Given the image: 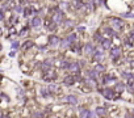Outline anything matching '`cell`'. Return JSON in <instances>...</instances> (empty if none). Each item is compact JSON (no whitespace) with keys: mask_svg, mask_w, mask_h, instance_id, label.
Masks as SVG:
<instances>
[{"mask_svg":"<svg viewBox=\"0 0 134 118\" xmlns=\"http://www.w3.org/2000/svg\"><path fill=\"white\" fill-rule=\"evenodd\" d=\"M112 24H113V28L116 30H121L124 29V21L120 18H112Z\"/></svg>","mask_w":134,"mask_h":118,"instance_id":"cell-1","label":"cell"},{"mask_svg":"<svg viewBox=\"0 0 134 118\" xmlns=\"http://www.w3.org/2000/svg\"><path fill=\"white\" fill-rule=\"evenodd\" d=\"M93 58L95 60H103L104 59V51L103 49H95V53H93Z\"/></svg>","mask_w":134,"mask_h":118,"instance_id":"cell-2","label":"cell"},{"mask_svg":"<svg viewBox=\"0 0 134 118\" xmlns=\"http://www.w3.org/2000/svg\"><path fill=\"white\" fill-rule=\"evenodd\" d=\"M101 93H103V96H104L105 98H108V100H112V98H116V97H114V92L112 91V89H109V88L103 89V91H101Z\"/></svg>","mask_w":134,"mask_h":118,"instance_id":"cell-3","label":"cell"},{"mask_svg":"<svg viewBox=\"0 0 134 118\" xmlns=\"http://www.w3.org/2000/svg\"><path fill=\"white\" fill-rule=\"evenodd\" d=\"M120 55H121V50H120L118 47H113V49L110 50V57L113 59H117Z\"/></svg>","mask_w":134,"mask_h":118,"instance_id":"cell-4","label":"cell"},{"mask_svg":"<svg viewBox=\"0 0 134 118\" xmlns=\"http://www.w3.org/2000/svg\"><path fill=\"white\" fill-rule=\"evenodd\" d=\"M53 21H54L55 24H58V22H62L63 21V13L62 12H57L54 16H53Z\"/></svg>","mask_w":134,"mask_h":118,"instance_id":"cell-5","label":"cell"},{"mask_svg":"<svg viewBox=\"0 0 134 118\" xmlns=\"http://www.w3.org/2000/svg\"><path fill=\"white\" fill-rule=\"evenodd\" d=\"M84 53H85V54H92V53H95V49H93V46H92L91 43H87V45H84Z\"/></svg>","mask_w":134,"mask_h":118,"instance_id":"cell-6","label":"cell"},{"mask_svg":"<svg viewBox=\"0 0 134 118\" xmlns=\"http://www.w3.org/2000/svg\"><path fill=\"white\" fill-rule=\"evenodd\" d=\"M63 83H65L66 85H72V84L75 83V77L74 76H66L65 80H63Z\"/></svg>","mask_w":134,"mask_h":118,"instance_id":"cell-7","label":"cell"},{"mask_svg":"<svg viewBox=\"0 0 134 118\" xmlns=\"http://www.w3.org/2000/svg\"><path fill=\"white\" fill-rule=\"evenodd\" d=\"M59 43H61V41H59V38H58V37L53 35V37L50 38V45H51V46H58Z\"/></svg>","mask_w":134,"mask_h":118,"instance_id":"cell-8","label":"cell"},{"mask_svg":"<svg viewBox=\"0 0 134 118\" xmlns=\"http://www.w3.org/2000/svg\"><path fill=\"white\" fill-rule=\"evenodd\" d=\"M110 45H112V42L109 41V39H104V41L101 42V47H103V49H105V50L110 49Z\"/></svg>","mask_w":134,"mask_h":118,"instance_id":"cell-9","label":"cell"},{"mask_svg":"<svg viewBox=\"0 0 134 118\" xmlns=\"http://www.w3.org/2000/svg\"><path fill=\"white\" fill-rule=\"evenodd\" d=\"M67 101H68L71 105H76L78 104V98L75 96H72V94H70V96H67Z\"/></svg>","mask_w":134,"mask_h":118,"instance_id":"cell-10","label":"cell"},{"mask_svg":"<svg viewBox=\"0 0 134 118\" xmlns=\"http://www.w3.org/2000/svg\"><path fill=\"white\" fill-rule=\"evenodd\" d=\"M30 24H32V26H34V28L40 26V25H41V18L40 17H34V18L32 20V22H30Z\"/></svg>","mask_w":134,"mask_h":118,"instance_id":"cell-11","label":"cell"},{"mask_svg":"<svg viewBox=\"0 0 134 118\" xmlns=\"http://www.w3.org/2000/svg\"><path fill=\"white\" fill-rule=\"evenodd\" d=\"M96 114H97L99 117H105L107 112H105L104 108H96Z\"/></svg>","mask_w":134,"mask_h":118,"instance_id":"cell-12","label":"cell"},{"mask_svg":"<svg viewBox=\"0 0 134 118\" xmlns=\"http://www.w3.org/2000/svg\"><path fill=\"white\" fill-rule=\"evenodd\" d=\"M70 70H71L72 72H75V74H78V72H79V66H78V63H71L70 64Z\"/></svg>","mask_w":134,"mask_h":118,"instance_id":"cell-13","label":"cell"},{"mask_svg":"<svg viewBox=\"0 0 134 118\" xmlns=\"http://www.w3.org/2000/svg\"><path fill=\"white\" fill-rule=\"evenodd\" d=\"M97 74H99V71H96V70H92V71L88 72V76H89V79H96L97 77Z\"/></svg>","mask_w":134,"mask_h":118,"instance_id":"cell-14","label":"cell"},{"mask_svg":"<svg viewBox=\"0 0 134 118\" xmlns=\"http://www.w3.org/2000/svg\"><path fill=\"white\" fill-rule=\"evenodd\" d=\"M125 89V85L122 83H117V85H116V91L117 92H122Z\"/></svg>","mask_w":134,"mask_h":118,"instance_id":"cell-15","label":"cell"},{"mask_svg":"<svg viewBox=\"0 0 134 118\" xmlns=\"http://www.w3.org/2000/svg\"><path fill=\"white\" fill-rule=\"evenodd\" d=\"M104 32L107 33V34H109V35H116V32H114V30H112L110 28H105Z\"/></svg>","mask_w":134,"mask_h":118,"instance_id":"cell-16","label":"cell"},{"mask_svg":"<svg viewBox=\"0 0 134 118\" xmlns=\"http://www.w3.org/2000/svg\"><path fill=\"white\" fill-rule=\"evenodd\" d=\"M93 39L96 42H103V41H104V39L101 38V35H100V33H96V34L93 35Z\"/></svg>","mask_w":134,"mask_h":118,"instance_id":"cell-17","label":"cell"},{"mask_svg":"<svg viewBox=\"0 0 134 118\" xmlns=\"http://www.w3.org/2000/svg\"><path fill=\"white\" fill-rule=\"evenodd\" d=\"M33 12H34V8H33V7H28L26 9H25V16H29L30 13H33Z\"/></svg>","mask_w":134,"mask_h":118,"instance_id":"cell-18","label":"cell"},{"mask_svg":"<svg viewBox=\"0 0 134 118\" xmlns=\"http://www.w3.org/2000/svg\"><path fill=\"white\" fill-rule=\"evenodd\" d=\"M113 80V76H110V75H107V76H104V79H103V81H104V84L109 83V81Z\"/></svg>","mask_w":134,"mask_h":118,"instance_id":"cell-19","label":"cell"},{"mask_svg":"<svg viewBox=\"0 0 134 118\" xmlns=\"http://www.w3.org/2000/svg\"><path fill=\"white\" fill-rule=\"evenodd\" d=\"M70 43H71V42H70L68 39H63V41H61V46H62V47H67Z\"/></svg>","mask_w":134,"mask_h":118,"instance_id":"cell-20","label":"cell"},{"mask_svg":"<svg viewBox=\"0 0 134 118\" xmlns=\"http://www.w3.org/2000/svg\"><path fill=\"white\" fill-rule=\"evenodd\" d=\"M104 70H105V67L104 66H103V64H97V66H96V71H104Z\"/></svg>","mask_w":134,"mask_h":118,"instance_id":"cell-21","label":"cell"},{"mask_svg":"<svg viewBox=\"0 0 134 118\" xmlns=\"http://www.w3.org/2000/svg\"><path fill=\"white\" fill-rule=\"evenodd\" d=\"M67 39H68L70 42H74L75 39H76V35H75V34H71V35H68V38H67Z\"/></svg>","mask_w":134,"mask_h":118,"instance_id":"cell-22","label":"cell"},{"mask_svg":"<svg viewBox=\"0 0 134 118\" xmlns=\"http://www.w3.org/2000/svg\"><path fill=\"white\" fill-rule=\"evenodd\" d=\"M61 67H62V68H70V64L67 63V62H62V64H61Z\"/></svg>","mask_w":134,"mask_h":118,"instance_id":"cell-23","label":"cell"},{"mask_svg":"<svg viewBox=\"0 0 134 118\" xmlns=\"http://www.w3.org/2000/svg\"><path fill=\"white\" fill-rule=\"evenodd\" d=\"M41 93H42L43 96H47V94H49V91H47L46 88H42V89H41Z\"/></svg>","mask_w":134,"mask_h":118,"instance_id":"cell-24","label":"cell"},{"mask_svg":"<svg viewBox=\"0 0 134 118\" xmlns=\"http://www.w3.org/2000/svg\"><path fill=\"white\" fill-rule=\"evenodd\" d=\"M49 89H50V92H55V91H57V85H54V84H53V85L49 87Z\"/></svg>","mask_w":134,"mask_h":118,"instance_id":"cell-25","label":"cell"},{"mask_svg":"<svg viewBox=\"0 0 134 118\" xmlns=\"http://www.w3.org/2000/svg\"><path fill=\"white\" fill-rule=\"evenodd\" d=\"M125 17H129V18H134V15H132V13H124Z\"/></svg>","mask_w":134,"mask_h":118,"instance_id":"cell-26","label":"cell"},{"mask_svg":"<svg viewBox=\"0 0 134 118\" xmlns=\"http://www.w3.org/2000/svg\"><path fill=\"white\" fill-rule=\"evenodd\" d=\"M129 41H134V32H132L129 34Z\"/></svg>","mask_w":134,"mask_h":118,"instance_id":"cell-27","label":"cell"},{"mask_svg":"<svg viewBox=\"0 0 134 118\" xmlns=\"http://www.w3.org/2000/svg\"><path fill=\"white\" fill-rule=\"evenodd\" d=\"M66 26H72V21H71V20H67V21H66Z\"/></svg>","mask_w":134,"mask_h":118,"instance_id":"cell-28","label":"cell"},{"mask_svg":"<svg viewBox=\"0 0 134 118\" xmlns=\"http://www.w3.org/2000/svg\"><path fill=\"white\" fill-rule=\"evenodd\" d=\"M32 45H33L32 42H30V41H28L26 43H25V49H28V47H30V46H32Z\"/></svg>","mask_w":134,"mask_h":118,"instance_id":"cell-29","label":"cell"},{"mask_svg":"<svg viewBox=\"0 0 134 118\" xmlns=\"http://www.w3.org/2000/svg\"><path fill=\"white\" fill-rule=\"evenodd\" d=\"M129 91L132 92V93H134V85H129Z\"/></svg>","mask_w":134,"mask_h":118,"instance_id":"cell-30","label":"cell"},{"mask_svg":"<svg viewBox=\"0 0 134 118\" xmlns=\"http://www.w3.org/2000/svg\"><path fill=\"white\" fill-rule=\"evenodd\" d=\"M12 46H13V49H17V47H18V43H17V42H15Z\"/></svg>","mask_w":134,"mask_h":118,"instance_id":"cell-31","label":"cell"},{"mask_svg":"<svg viewBox=\"0 0 134 118\" xmlns=\"http://www.w3.org/2000/svg\"><path fill=\"white\" fill-rule=\"evenodd\" d=\"M78 30H79V32H83V30H84V28H83V26H79V28H78Z\"/></svg>","mask_w":134,"mask_h":118,"instance_id":"cell-32","label":"cell"},{"mask_svg":"<svg viewBox=\"0 0 134 118\" xmlns=\"http://www.w3.org/2000/svg\"><path fill=\"white\" fill-rule=\"evenodd\" d=\"M132 67H134V60L132 62Z\"/></svg>","mask_w":134,"mask_h":118,"instance_id":"cell-33","label":"cell"},{"mask_svg":"<svg viewBox=\"0 0 134 118\" xmlns=\"http://www.w3.org/2000/svg\"><path fill=\"white\" fill-rule=\"evenodd\" d=\"M130 118H134V116H133V117H130Z\"/></svg>","mask_w":134,"mask_h":118,"instance_id":"cell-34","label":"cell"}]
</instances>
